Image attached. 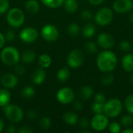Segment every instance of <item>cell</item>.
<instances>
[{
	"label": "cell",
	"instance_id": "cell-51",
	"mask_svg": "<svg viewBox=\"0 0 133 133\" xmlns=\"http://www.w3.org/2000/svg\"><path fill=\"white\" fill-rule=\"evenodd\" d=\"M130 83H131V84L133 86V72H132L131 76H130Z\"/></svg>",
	"mask_w": 133,
	"mask_h": 133
},
{
	"label": "cell",
	"instance_id": "cell-21",
	"mask_svg": "<svg viewBox=\"0 0 133 133\" xmlns=\"http://www.w3.org/2000/svg\"><path fill=\"white\" fill-rule=\"evenodd\" d=\"M26 10L31 14H36L40 9V5L37 1L36 0H28L26 3Z\"/></svg>",
	"mask_w": 133,
	"mask_h": 133
},
{
	"label": "cell",
	"instance_id": "cell-24",
	"mask_svg": "<svg viewBox=\"0 0 133 133\" xmlns=\"http://www.w3.org/2000/svg\"><path fill=\"white\" fill-rule=\"evenodd\" d=\"M104 74L101 77V83L104 86H111L115 81V76L111 72H104Z\"/></svg>",
	"mask_w": 133,
	"mask_h": 133
},
{
	"label": "cell",
	"instance_id": "cell-39",
	"mask_svg": "<svg viewBox=\"0 0 133 133\" xmlns=\"http://www.w3.org/2000/svg\"><path fill=\"white\" fill-rule=\"evenodd\" d=\"M90 125V120L87 118H82L79 121V125L81 129H86L89 127V125Z\"/></svg>",
	"mask_w": 133,
	"mask_h": 133
},
{
	"label": "cell",
	"instance_id": "cell-1",
	"mask_svg": "<svg viewBox=\"0 0 133 133\" xmlns=\"http://www.w3.org/2000/svg\"><path fill=\"white\" fill-rule=\"evenodd\" d=\"M117 64V56L111 51L107 49L98 54L97 58V65L101 72H112L116 68Z\"/></svg>",
	"mask_w": 133,
	"mask_h": 133
},
{
	"label": "cell",
	"instance_id": "cell-52",
	"mask_svg": "<svg viewBox=\"0 0 133 133\" xmlns=\"http://www.w3.org/2000/svg\"><path fill=\"white\" fill-rule=\"evenodd\" d=\"M129 20H130V22L133 23V12L131 13V15H130V16H129Z\"/></svg>",
	"mask_w": 133,
	"mask_h": 133
},
{
	"label": "cell",
	"instance_id": "cell-12",
	"mask_svg": "<svg viewBox=\"0 0 133 133\" xmlns=\"http://www.w3.org/2000/svg\"><path fill=\"white\" fill-rule=\"evenodd\" d=\"M115 44L114 37L108 33H101L98 35L97 37V45L104 49L111 48Z\"/></svg>",
	"mask_w": 133,
	"mask_h": 133
},
{
	"label": "cell",
	"instance_id": "cell-16",
	"mask_svg": "<svg viewBox=\"0 0 133 133\" xmlns=\"http://www.w3.org/2000/svg\"><path fill=\"white\" fill-rule=\"evenodd\" d=\"M45 77H46V73L44 71L43 68L35 69L34 72L32 73V76H31V79H32L33 83L37 84V85L41 84L44 82V80L45 79Z\"/></svg>",
	"mask_w": 133,
	"mask_h": 133
},
{
	"label": "cell",
	"instance_id": "cell-8",
	"mask_svg": "<svg viewBox=\"0 0 133 133\" xmlns=\"http://www.w3.org/2000/svg\"><path fill=\"white\" fill-rule=\"evenodd\" d=\"M84 62V55L82 51L74 49L71 51L67 57V63L71 68H79Z\"/></svg>",
	"mask_w": 133,
	"mask_h": 133
},
{
	"label": "cell",
	"instance_id": "cell-43",
	"mask_svg": "<svg viewBox=\"0 0 133 133\" xmlns=\"http://www.w3.org/2000/svg\"><path fill=\"white\" fill-rule=\"evenodd\" d=\"M73 108L76 111H80L83 108V104L80 101H75L73 103Z\"/></svg>",
	"mask_w": 133,
	"mask_h": 133
},
{
	"label": "cell",
	"instance_id": "cell-42",
	"mask_svg": "<svg viewBox=\"0 0 133 133\" xmlns=\"http://www.w3.org/2000/svg\"><path fill=\"white\" fill-rule=\"evenodd\" d=\"M15 37H16L15 33H14V31L12 30H8V31L6 32L5 36V41H12L15 40Z\"/></svg>",
	"mask_w": 133,
	"mask_h": 133
},
{
	"label": "cell",
	"instance_id": "cell-7",
	"mask_svg": "<svg viewBox=\"0 0 133 133\" xmlns=\"http://www.w3.org/2000/svg\"><path fill=\"white\" fill-rule=\"evenodd\" d=\"M108 118L104 114L95 115L90 121V125L92 129L96 132H101L105 130L108 127Z\"/></svg>",
	"mask_w": 133,
	"mask_h": 133
},
{
	"label": "cell",
	"instance_id": "cell-19",
	"mask_svg": "<svg viewBox=\"0 0 133 133\" xmlns=\"http://www.w3.org/2000/svg\"><path fill=\"white\" fill-rule=\"evenodd\" d=\"M63 4L65 9L68 12L73 13L78 9V2L76 0H65Z\"/></svg>",
	"mask_w": 133,
	"mask_h": 133
},
{
	"label": "cell",
	"instance_id": "cell-25",
	"mask_svg": "<svg viewBox=\"0 0 133 133\" xmlns=\"http://www.w3.org/2000/svg\"><path fill=\"white\" fill-rule=\"evenodd\" d=\"M70 76V72L68 68H62L58 71L57 73V78L60 82H65L69 79Z\"/></svg>",
	"mask_w": 133,
	"mask_h": 133
},
{
	"label": "cell",
	"instance_id": "cell-50",
	"mask_svg": "<svg viewBox=\"0 0 133 133\" xmlns=\"http://www.w3.org/2000/svg\"><path fill=\"white\" fill-rule=\"evenodd\" d=\"M3 128H4V122L2 118H0V132L2 131Z\"/></svg>",
	"mask_w": 133,
	"mask_h": 133
},
{
	"label": "cell",
	"instance_id": "cell-5",
	"mask_svg": "<svg viewBox=\"0 0 133 133\" xmlns=\"http://www.w3.org/2000/svg\"><path fill=\"white\" fill-rule=\"evenodd\" d=\"M4 113L5 117L13 123L19 122L23 118V110L17 105L7 104L4 107Z\"/></svg>",
	"mask_w": 133,
	"mask_h": 133
},
{
	"label": "cell",
	"instance_id": "cell-33",
	"mask_svg": "<svg viewBox=\"0 0 133 133\" xmlns=\"http://www.w3.org/2000/svg\"><path fill=\"white\" fill-rule=\"evenodd\" d=\"M51 119L48 117H44L42 118L41 120H40V122H39V125L40 127L44 129V130H47L50 127H51Z\"/></svg>",
	"mask_w": 133,
	"mask_h": 133
},
{
	"label": "cell",
	"instance_id": "cell-40",
	"mask_svg": "<svg viewBox=\"0 0 133 133\" xmlns=\"http://www.w3.org/2000/svg\"><path fill=\"white\" fill-rule=\"evenodd\" d=\"M94 102L104 104L106 102V97H105V95L103 93H97L94 96Z\"/></svg>",
	"mask_w": 133,
	"mask_h": 133
},
{
	"label": "cell",
	"instance_id": "cell-15",
	"mask_svg": "<svg viewBox=\"0 0 133 133\" xmlns=\"http://www.w3.org/2000/svg\"><path fill=\"white\" fill-rule=\"evenodd\" d=\"M122 65L123 69L127 72H133V54L128 53L122 59Z\"/></svg>",
	"mask_w": 133,
	"mask_h": 133
},
{
	"label": "cell",
	"instance_id": "cell-20",
	"mask_svg": "<svg viewBox=\"0 0 133 133\" xmlns=\"http://www.w3.org/2000/svg\"><path fill=\"white\" fill-rule=\"evenodd\" d=\"M79 97L83 99V100H88L90 99L93 94H94V90L93 88L90 86H85L83 87L80 90H79Z\"/></svg>",
	"mask_w": 133,
	"mask_h": 133
},
{
	"label": "cell",
	"instance_id": "cell-46",
	"mask_svg": "<svg viewBox=\"0 0 133 133\" xmlns=\"http://www.w3.org/2000/svg\"><path fill=\"white\" fill-rule=\"evenodd\" d=\"M104 0H88V2L90 3V4H92V5H101V4H102L103 3V2H104Z\"/></svg>",
	"mask_w": 133,
	"mask_h": 133
},
{
	"label": "cell",
	"instance_id": "cell-2",
	"mask_svg": "<svg viewBox=\"0 0 133 133\" xmlns=\"http://www.w3.org/2000/svg\"><path fill=\"white\" fill-rule=\"evenodd\" d=\"M123 105L120 100L117 98H112L109 101H106L104 104V114L111 118L118 117L122 111Z\"/></svg>",
	"mask_w": 133,
	"mask_h": 133
},
{
	"label": "cell",
	"instance_id": "cell-29",
	"mask_svg": "<svg viewBox=\"0 0 133 133\" xmlns=\"http://www.w3.org/2000/svg\"><path fill=\"white\" fill-rule=\"evenodd\" d=\"M35 94V90L32 87H24L23 90H22V92H21V95L23 98H26V99H30V98H32Z\"/></svg>",
	"mask_w": 133,
	"mask_h": 133
},
{
	"label": "cell",
	"instance_id": "cell-48",
	"mask_svg": "<svg viewBox=\"0 0 133 133\" xmlns=\"http://www.w3.org/2000/svg\"><path fill=\"white\" fill-rule=\"evenodd\" d=\"M6 132H8V133L16 132L15 126H13V125H9V126H8V128L6 129Z\"/></svg>",
	"mask_w": 133,
	"mask_h": 133
},
{
	"label": "cell",
	"instance_id": "cell-35",
	"mask_svg": "<svg viewBox=\"0 0 133 133\" xmlns=\"http://www.w3.org/2000/svg\"><path fill=\"white\" fill-rule=\"evenodd\" d=\"M119 48L122 51L129 52L132 50V44L126 40L122 41L119 44Z\"/></svg>",
	"mask_w": 133,
	"mask_h": 133
},
{
	"label": "cell",
	"instance_id": "cell-44",
	"mask_svg": "<svg viewBox=\"0 0 133 133\" xmlns=\"http://www.w3.org/2000/svg\"><path fill=\"white\" fill-rule=\"evenodd\" d=\"M15 72L17 75H23L25 72V68L22 65H16L15 68Z\"/></svg>",
	"mask_w": 133,
	"mask_h": 133
},
{
	"label": "cell",
	"instance_id": "cell-6",
	"mask_svg": "<svg viewBox=\"0 0 133 133\" xmlns=\"http://www.w3.org/2000/svg\"><path fill=\"white\" fill-rule=\"evenodd\" d=\"M24 14L23 11L18 8L10 9L7 14V21L12 27H19L24 22Z\"/></svg>",
	"mask_w": 133,
	"mask_h": 133
},
{
	"label": "cell",
	"instance_id": "cell-28",
	"mask_svg": "<svg viewBox=\"0 0 133 133\" xmlns=\"http://www.w3.org/2000/svg\"><path fill=\"white\" fill-rule=\"evenodd\" d=\"M124 106L129 114L133 115V94H129L126 97L124 102Z\"/></svg>",
	"mask_w": 133,
	"mask_h": 133
},
{
	"label": "cell",
	"instance_id": "cell-31",
	"mask_svg": "<svg viewBox=\"0 0 133 133\" xmlns=\"http://www.w3.org/2000/svg\"><path fill=\"white\" fill-rule=\"evenodd\" d=\"M65 0H41V2L47 6L51 8H57L61 6Z\"/></svg>",
	"mask_w": 133,
	"mask_h": 133
},
{
	"label": "cell",
	"instance_id": "cell-36",
	"mask_svg": "<svg viewBox=\"0 0 133 133\" xmlns=\"http://www.w3.org/2000/svg\"><path fill=\"white\" fill-rule=\"evenodd\" d=\"M86 50L90 54H95L97 51V44L93 41H89L86 44Z\"/></svg>",
	"mask_w": 133,
	"mask_h": 133
},
{
	"label": "cell",
	"instance_id": "cell-10",
	"mask_svg": "<svg viewBox=\"0 0 133 133\" xmlns=\"http://www.w3.org/2000/svg\"><path fill=\"white\" fill-rule=\"evenodd\" d=\"M41 36L47 41H55L58 38L59 32L58 29L51 24H47L41 29Z\"/></svg>",
	"mask_w": 133,
	"mask_h": 133
},
{
	"label": "cell",
	"instance_id": "cell-37",
	"mask_svg": "<svg viewBox=\"0 0 133 133\" xmlns=\"http://www.w3.org/2000/svg\"><path fill=\"white\" fill-rule=\"evenodd\" d=\"M93 17H94V15H93L92 12L90 11V10H87H87H84L81 13V18H82L83 20L89 21L91 19H93Z\"/></svg>",
	"mask_w": 133,
	"mask_h": 133
},
{
	"label": "cell",
	"instance_id": "cell-38",
	"mask_svg": "<svg viewBox=\"0 0 133 133\" xmlns=\"http://www.w3.org/2000/svg\"><path fill=\"white\" fill-rule=\"evenodd\" d=\"M9 7V4L7 0H0V14L5 13Z\"/></svg>",
	"mask_w": 133,
	"mask_h": 133
},
{
	"label": "cell",
	"instance_id": "cell-14",
	"mask_svg": "<svg viewBox=\"0 0 133 133\" xmlns=\"http://www.w3.org/2000/svg\"><path fill=\"white\" fill-rule=\"evenodd\" d=\"M2 84L6 87V88H13L15 87L17 83H18V79L16 76L11 74V73H7L2 76L1 79Z\"/></svg>",
	"mask_w": 133,
	"mask_h": 133
},
{
	"label": "cell",
	"instance_id": "cell-11",
	"mask_svg": "<svg viewBox=\"0 0 133 133\" xmlns=\"http://www.w3.org/2000/svg\"><path fill=\"white\" fill-rule=\"evenodd\" d=\"M113 9L118 13H126L133 8L132 0H115L113 3Z\"/></svg>",
	"mask_w": 133,
	"mask_h": 133
},
{
	"label": "cell",
	"instance_id": "cell-27",
	"mask_svg": "<svg viewBox=\"0 0 133 133\" xmlns=\"http://www.w3.org/2000/svg\"><path fill=\"white\" fill-rule=\"evenodd\" d=\"M121 124L125 128L131 127L133 125V115L132 114L125 115L121 118Z\"/></svg>",
	"mask_w": 133,
	"mask_h": 133
},
{
	"label": "cell",
	"instance_id": "cell-4",
	"mask_svg": "<svg viewBox=\"0 0 133 133\" xmlns=\"http://www.w3.org/2000/svg\"><path fill=\"white\" fill-rule=\"evenodd\" d=\"M113 18H114L113 11L108 7H104L100 9L94 17L96 23L98 24L99 26H107L110 24L112 22Z\"/></svg>",
	"mask_w": 133,
	"mask_h": 133
},
{
	"label": "cell",
	"instance_id": "cell-49",
	"mask_svg": "<svg viewBox=\"0 0 133 133\" xmlns=\"http://www.w3.org/2000/svg\"><path fill=\"white\" fill-rule=\"evenodd\" d=\"M122 132L123 133H133V129L132 128H131V127H128V128H126L125 130H123V131H122Z\"/></svg>",
	"mask_w": 133,
	"mask_h": 133
},
{
	"label": "cell",
	"instance_id": "cell-41",
	"mask_svg": "<svg viewBox=\"0 0 133 133\" xmlns=\"http://www.w3.org/2000/svg\"><path fill=\"white\" fill-rule=\"evenodd\" d=\"M27 117L30 120H36L38 118V112L36 109H31L27 113Z\"/></svg>",
	"mask_w": 133,
	"mask_h": 133
},
{
	"label": "cell",
	"instance_id": "cell-32",
	"mask_svg": "<svg viewBox=\"0 0 133 133\" xmlns=\"http://www.w3.org/2000/svg\"><path fill=\"white\" fill-rule=\"evenodd\" d=\"M104 104L94 102L93 104V105H92V111H93V112L95 115L104 114Z\"/></svg>",
	"mask_w": 133,
	"mask_h": 133
},
{
	"label": "cell",
	"instance_id": "cell-26",
	"mask_svg": "<svg viewBox=\"0 0 133 133\" xmlns=\"http://www.w3.org/2000/svg\"><path fill=\"white\" fill-rule=\"evenodd\" d=\"M38 64L43 69L48 68L51 64V58L48 55L43 54L38 58Z\"/></svg>",
	"mask_w": 133,
	"mask_h": 133
},
{
	"label": "cell",
	"instance_id": "cell-34",
	"mask_svg": "<svg viewBox=\"0 0 133 133\" xmlns=\"http://www.w3.org/2000/svg\"><path fill=\"white\" fill-rule=\"evenodd\" d=\"M108 129L112 133H119L122 132L121 125L117 122H112L108 125Z\"/></svg>",
	"mask_w": 133,
	"mask_h": 133
},
{
	"label": "cell",
	"instance_id": "cell-17",
	"mask_svg": "<svg viewBox=\"0 0 133 133\" xmlns=\"http://www.w3.org/2000/svg\"><path fill=\"white\" fill-rule=\"evenodd\" d=\"M96 33V26L90 23H88L85 24L82 29V34L84 37L86 38H90L92 37Z\"/></svg>",
	"mask_w": 133,
	"mask_h": 133
},
{
	"label": "cell",
	"instance_id": "cell-22",
	"mask_svg": "<svg viewBox=\"0 0 133 133\" xmlns=\"http://www.w3.org/2000/svg\"><path fill=\"white\" fill-rule=\"evenodd\" d=\"M11 97L7 90L0 89V107H5L9 104Z\"/></svg>",
	"mask_w": 133,
	"mask_h": 133
},
{
	"label": "cell",
	"instance_id": "cell-18",
	"mask_svg": "<svg viewBox=\"0 0 133 133\" xmlns=\"http://www.w3.org/2000/svg\"><path fill=\"white\" fill-rule=\"evenodd\" d=\"M62 118L66 124L70 125H74L78 122V116L75 112L72 111H68L65 113Z\"/></svg>",
	"mask_w": 133,
	"mask_h": 133
},
{
	"label": "cell",
	"instance_id": "cell-9",
	"mask_svg": "<svg viewBox=\"0 0 133 133\" xmlns=\"http://www.w3.org/2000/svg\"><path fill=\"white\" fill-rule=\"evenodd\" d=\"M75 98L74 91L69 87H63L57 93V100L62 104H68L73 101Z\"/></svg>",
	"mask_w": 133,
	"mask_h": 133
},
{
	"label": "cell",
	"instance_id": "cell-13",
	"mask_svg": "<svg viewBox=\"0 0 133 133\" xmlns=\"http://www.w3.org/2000/svg\"><path fill=\"white\" fill-rule=\"evenodd\" d=\"M19 37L23 42L32 43L37 40L38 37V32L34 27H26L21 30Z\"/></svg>",
	"mask_w": 133,
	"mask_h": 133
},
{
	"label": "cell",
	"instance_id": "cell-3",
	"mask_svg": "<svg viewBox=\"0 0 133 133\" xmlns=\"http://www.w3.org/2000/svg\"><path fill=\"white\" fill-rule=\"evenodd\" d=\"M1 59L7 65H16L19 61V51L12 47L5 48L1 52Z\"/></svg>",
	"mask_w": 133,
	"mask_h": 133
},
{
	"label": "cell",
	"instance_id": "cell-23",
	"mask_svg": "<svg viewBox=\"0 0 133 133\" xmlns=\"http://www.w3.org/2000/svg\"><path fill=\"white\" fill-rule=\"evenodd\" d=\"M22 61L23 62L26 63V64H29L33 62L35 58H36V54L34 51L32 50H26V51H24L22 55Z\"/></svg>",
	"mask_w": 133,
	"mask_h": 133
},
{
	"label": "cell",
	"instance_id": "cell-45",
	"mask_svg": "<svg viewBox=\"0 0 133 133\" xmlns=\"http://www.w3.org/2000/svg\"><path fill=\"white\" fill-rule=\"evenodd\" d=\"M33 132H34V129L29 126H23L19 129V133H32Z\"/></svg>",
	"mask_w": 133,
	"mask_h": 133
},
{
	"label": "cell",
	"instance_id": "cell-47",
	"mask_svg": "<svg viewBox=\"0 0 133 133\" xmlns=\"http://www.w3.org/2000/svg\"><path fill=\"white\" fill-rule=\"evenodd\" d=\"M5 38L3 36V34L0 32V48L3 47V45L5 44Z\"/></svg>",
	"mask_w": 133,
	"mask_h": 133
},
{
	"label": "cell",
	"instance_id": "cell-30",
	"mask_svg": "<svg viewBox=\"0 0 133 133\" xmlns=\"http://www.w3.org/2000/svg\"><path fill=\"white\" fill-rule=\"evenodd\" d=\"M79 31H80V27L77 23H71L69 25L67 28L68 34L72 37L77 36L79 34Z\"/></svg>",
	"mask_w": 133,
	"mask_h": 133
}]
</instances>
